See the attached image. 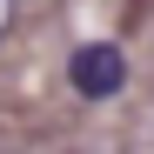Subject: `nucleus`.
I'll list each match as a JSON object with an SVG mask.
<instances>
[{
  "mask_svg": "<svg viewBox=\"0 0 154 154\" xmlns=\"http://www.w3.org/2000/svg\"><path fill=\"white\" fill-rule=\"evenodd\" d=\"M67 81L81 100H114L127 87V54L114 40H87V47H74V60H67Z\"/></svg>",
  "mask_w": 154,
  "mask_h": 154,
  "instance_id": "f257e3e1",
  "label": "nucleus"
},
{
  "mask_svg": "<svg viewBox=\"0 0 154 154\" xmlns=\"http://www.w3.org/2000/svg\"><path fill=\"white\" fill-rule=\"evenodd\" d=\"M14 27V0H0V34H7Z\"/></svg>",
  "mask_w": 154,
  "mask_h": 154,
  "instance_id": "f03ea898",
  "label": "nucleus"
}]
</instances>
